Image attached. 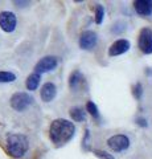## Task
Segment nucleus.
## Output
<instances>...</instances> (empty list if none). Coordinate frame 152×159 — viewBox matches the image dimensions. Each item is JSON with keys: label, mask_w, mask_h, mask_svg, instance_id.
<instances>
[{"label": "nucleus", "mask_w": 152, "mask_h": 159, "mask_svg": "<svg viewBox=\"0 0 152 159\" xmlns=\"http://www.w3.org/2000/svg\"><path fill=\"white\" fill-rule=\"evenodd\" d=\"M57 65H58V58L56 56H45V57L40 58V61L36 64L35 72L38 74L48 73V72L54 70Z\"/></svg>", "instance_id": "6"}, {"label": "nucleus", "mask_w": 152, "mask_h": 159, "mask_svg": "<svg viewBox=\"0 0 152 159\" xmlns=\"http://www.w3.org/2000/svg\"><path fill=\"white\" fill-rule=\"evenodd\" d=\"M16 24H17V19L16 15L11 11H3L0 12V28L4 32L11 33L16 29Z\"/></svg>", "instance_id": "7"}, {"label": "nucleus", "mask_w": 152, "mask_h": 159, "mask_svg": "<svg viewBox=\"0 0 152 159\" xmlns=\"http://www.w3.org/2000/svg\"><path fill=\"white\" fill-rule=\"evenodd\" d=\"M16 80V74L12 72H0V84H9Z\"/></svg>", "instance_id": "15"}, {"label": "nucleus", "mask_w": 152, "mask_h": 159, "mask_svg": "<svg viewBox=\"0 0 152 159\" xmlns=\"http://www.w3.org/2000/svg\"><path fill=\"white\" fill-rule=\"evenodd\" d=\"M105 17V8L101 4H97L95 6V23L97 24H102Z\"/></svg>", "instance_id": "17"}, {"label": "nucleus", "mask_w": 152, "mask_h": 159, "mask_svg": "<svg viewBox=\"0 0 152 159\" xmlns=\"http://www.w3.org/2000/svg\"><path fill=\"white\" fill-rule=\"evenodd\" d=\"M76 134L74 123L63 118L54 119L49 127V137L56 146H62L67 143Z\"/></svg>", "instance_id": "1"}, {"label": "nucleus", "mask_w": 152, "mask_h": 159, "mask_svg": "<svg viewBox=\"0 0 152 159\" xmlns=\"http://www.w3.org/2000/svg\"><path fill=\"white\" fill-rule=\"evenodd\" d=\"M136 123H138L140 127H147V126H148V123H147V119L143 118V117H138V118H136Z\"/></svg>", "instance_id": "22"}, {"label": "nucleus", "mask_w": 152, "mask_h": 159, "mask_svg": "<svg viewBox=\"0 0 152 159\" xmlns=\"http://www.w3.org/2000/svg\"><path fill=\"white\" fill-rule=\"evenodd\" d=\"M131 44L128 40L126 39H120V40H116L110 45L109 48V56L110 57H115V56H120V54L126 53L127 51L130 49Z\"/></svg>", "instance_id": "9"}, {"label": "nucleus", "mask_w": 152, "mask_h": 159, "mask_svg": "<svg viewBox=\"0 0 152 159\" xmlns=\"http://www.w3.org/2000/svg\"><path fill=\"white\" fill-rule=\"evenodd\" d=\"M35 101L31 94L27 92H17L15 93L13 96L9 99V103H11V107L16 111H24L27 107H29Z\"/></svg>", "instance_id": "3"}, {"label": "nucleus", "mask_w": 152, "mask_h": 159, "mask_svg": "<svg viewBox=\"0 0 152 159\" xmlns=\"http://www.w3.org/2000/svg\"><path fill=\"white\" fill-rule=\"evenodd\" d=\"M29 148L28 138L23 134H9L7 137V150L13 158H23Z\"/></svg>", "instance_id": "2"}, {"label": "nucleus", "mask_w": 152, "mask_h": 159, "mask_svg": "<svg viewBox=\"0 0 152 159\" xmlns=\"http://www.w3.org/2000/svg\"><path fill=\"white\" fill-rule=\"evenodd\" d=\"M40 96L44 102H50L56 98L57 96V88L53 82H46L44 84L41 90H40Z\"/></svg>", "instance_id": "10"}, {"label": "nucleus", "mask_w": 152, "mask_h": 159, "mask_svg": "<svg viewBox=\"0 0 152 159\" xmlns=\"http://www.w3.org/2000/svg\"><path fill=\"white\" fill-rule=\"evenodd\" d=\"M93 154L99 159H114V155H111V154L106 152L103 150H93Z\"/></svg>", "instance_id": "19"}, {"label": "nucleus", "mask_w": 152, "mask_h": 159, "mask_svg": "<svg viewBox=\"0 0 152 159\" xmlns=\"http://www.w3.org/2000/svg\"><path fill=\"white\" fill-rule=\"evenodd\" d=\"M126 23H123V21H116V23H114V25H112V28H111V32L114 33V34H120V33H123L124 31H126Z\"/></svg>", "instance_id": "18"}, {"label": "nucleus", "mask_w": 152, "mask_h": 159, "mask_svg": "<svg viewBox=\"0 0 152 159\" xmlns=\"http://www.w3.org/2000/svg\"><path fill=\"white\" fill-rule=\"evenodd\" d=\"M40 82H41V74H38L36 72H33L32 74H29L27 77V81H25V86L28 90H36V89L40 86Z\"/></svg>", "instance_id": "12"}, {"label": "nucleus", "mask_w": 152, "mask_h": 159, "mask_svg": "<svg viewBox=\"0 0 152 159\" xmlns=\"http://www.w3.org/2000/svg\"><path fill=\"white\" fill-rule=\"evenodd\" d=\"M86 111H89V114H90L93 118L99 119V110H98L97 105L93 101H89V102L86 103Z\"/></svg>", "instance_id": "16"}, {"label": "nucleus", "mask_w": 152, "mask_h": 159, "mask_svg": "<svg viewBox=\"0 0 152 159\" xmlns=\"http://www.w3.org/2000/svg\"><path fill=\"white\" fill-rule=\"evenodd\" d=\"M132 93H134V97H135L136 99H140V98H141V96H143V86H141L140 82H136V84H135Z\"/></svg>", "instance_id": "20"}, {"label": "nucleus", "mask_w": 152, "mask_h": 159, "mask_svg": "<svg viewBox=\"0 0 152 159\" xmlns=\"http://www.w3.org/2000/svg\"><path fill=\"white\" fill-rule=\"evenodd\" d=\"M107 146L114 152H122L126 151L130 147V138L124 134H116L107 139Z\"/></svg>", "instance_id": "4"}, {"label": "nucleus", "mask_w": 152, "mask_h": 159, "mask_svg": "<svg viewBox=\"0 0 152 159\" xmlns=\"http://www.w3.org/2000/svg\"><path fill=\"white\" fill-rule=\"evenodd\" d=\"M89 138H90V131L86 129V131H85V139L82 141V146H83V148L85 150H89Z\"/></svg>", "instance_id": "21"}, {"label": "nucleus", "mask_w": 152, "mask_h": 159, "mask_svg": "<svg viewBox=\"0 0 152 159\" xmlns=\"http://www.w3.org/2000/svg\"><path fill=\"white\" fill-rule=\"evenodd\" d=\"M13 3L16 4L17 7H25V6H29V2H19V0H15Z\"/></svg>", "instance_id": "23"}, {"label": "nucleus", "mask_w": 152, "mask_h": 159, "mask_svg": "<svg viewBox=\"0 0 152 159\" xmlns=\"http://www.w3.org/2000/svg\"><path fill=\"white\" fill-rule=\"evenodd\" d=\"M134 8L140 16H151L152 15V0H136Z\"/></svg>", "instance_id": "11"}, {"label": "nucleus", "mask_w": 152, "mask_h": 159, "mask_svg": "<svg viewBox=\"0 0 152 159\" xmlns=\"http://www.w3.org/2000/svg\"><path fill=\"white\" fill-rule=\"evenodd\" d=\"M138 47L141 53L152 54V29L151 28L140 29L139 37H138Z\"/></svg>", "instance_id": "5"}, {"label": "nucleus", "mask_w": 152, "mask_h": 159, "mask_svg": "<svg viewBox=\"0 0 152 159\" xmlns=\"http://www.w3.org/2000/svg\"><path fill=\"white\" fill-rule=\"evenodd\" d=\"M82 82H83V76H82V73L80 70H74L70 74V77H69V86H70L72 90H77V89L81 86Z\"/></svg>", "instance_id": "13"}, {"label": "nucleus", "mask_w": 152, "mask_h": 159, "mask_svg": "<svg viewBox=\"0 0 152 159\" xmlns=\"http://www.w3.org/2000/svg\"><path fill=\"white\" fill-rule=\"evenodd\" d=\"M69 114H70V117H72V119L74 122H83V121H86V111L83 110L82 107H80V106L72 107L69 110Z\"/></svg>", "instance_id": "14"}, {"label": "nucleus", "mask_w": 152, "mask_h": 159, "mask_svg": "<svg viewBox=\"0 0 152 159\" xmlns=\"http://www.w3.org/2000/svg\"><path fill=\"white\" fill-rule=\"evenodd\" d=\"M98 43V34L94 31H85L81 33L80 40H78V44H80V48L83 51H91L94 49Z\"/></svg>", "instance_id": "8"}]
</instances>
